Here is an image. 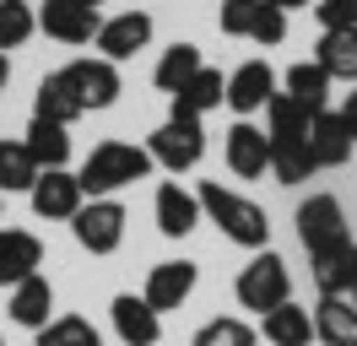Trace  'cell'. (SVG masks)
Wrapping results in <instances>:
<instances>
[{
  "label": "cell",
  "instance_id": "obj_1",
  "mask_svg": "<svg viewBox=\"0 0 357 346\" xmlns=\"http://www.w3.org/2000/svg\"><path fill=\"white\" fill-rule=\"evenodd\" d=\"M195 195H201V216L227 238V243H238V249H249V255H255V249H271V216H266V206H255L249 195L227 190L222 179H206Z\"/></svg>",
  "mask_w": 357,
  "mask_h": 346
},
{
  "label": "cell",
  "instance_id": "obj_2",
  "mask_svg": "<svg viewBox=\"0 0 357 346\" xmlns=\"http://www.w3.org/2000/svg\"><path fill=\"white\" fill-rule=\"evenodd\" d=\"M152 151L135 146V141H98V146L82 157V168H76V179H82V195L87 200H103V195H119L130 190V184H141V179H152Z\"/></svg>",
  "mask_w": 357,
  "mask_h": 346
},
{
  "label": "cell",
  "instance_id": "obj_3",
  "mask_svg": "<svg viewBox=\"0 0 357 346\" xmlns=\"http://www.w3.org/2000/svg\"><path fill=\"white\" fill-rule=\"evenodd\" d=\"M233 298H238V308H249V314H271V308H282V303L292 298L287 260L276 255V249H255L249 265L238 271V281H233Z\"/></svg>",
  "mask_w": 357,
  "mask_h": 346
},
{
  "label": "cell",
  "instance_id": "obj_4",
  "mask_svg": "<svg viewBox=\"0 0 357 346\" xmlns=\"http://www.w3.org/2000/svg\"><path fill=\"white\" fill-rule=\"evenodd\" d=\"M146 151H152V163L162 173L201 168V157H206V125H201V119H184V114H168V119L146 135Z\"/></svg>",
  "mask_w": 357,
  "mask_h": 346
},
{
  "label": "cell",
  "instance_id": "obj_5",
  "mask_svg": "<svg viewBox=\"0 0 357 346\" xmlns=\"http://www.w3.org/2000/svg\"><path fill=\"white\" fill-rule=\"evenodd\" d=\"M217 27L227 38H244V43H260V49H276L287 38V11H276L266 0H222L217 11Z\"/></svg>",
  "mask_w": 357,
  "mask_h": 346
},
{
  "label": "cell",
  "instance_id": "obj_6",
  "mask_svg": "<svg viewBox=\"0 0 357 346\" xmlns=\"http://www.w3.org/2000/svg\"><path fill=\"white\" fill-rule=\"evenodd\" d=\"M125 222H130V211L119 206V195H103V200H87L70 216V233L87 255H114L125 243Z\"/></svg>",
  "mask_w": 357,
  "mask_h": 346
},
{
  "label": "cell",
  "instance_id": "obj_7",
  "mask_svg": "<svg viewBox=\"0 0 357 346\" xmlns=\"http://www.w3.org/2000/svg\"><path fill=\"white\" fill-rule=\"evenodd\" d=\"M60 76L70 82V92H76V103L87 108H114L119 103V92H125V82H119V65L103 60V54H82V60L60 65Z\"/></svg>",
  "mask_w": 357,
  "mask_h": 346
},
{
  "label": "cell",
  "instance_id": "obj_8",
  "mask_svg": "<svg viewBox=\"0 0 357 346\" xmlns=\"http://www.w3.org/2000/svg\"><path fill=\"white\" fill-rule=\"evenodd\" d=\"M27 206H33L38 222H70L87 206V195H82V179L70 168H44L33 179V190H27Z\"/></svg>",
  "mask_w": 357,
  "mask_h": 346
},
{
  "label": "cell",
  "instance_id": "obj_9",
  "mask_svg": "<svg viewBox=\"0 0 357 346\" xmlns=\"http://www.w3.org/2000/svg\"><path fill=\"white\" fill-rule=\"evenodd\" d=\"M292 222H298V243H303L309 255L331 249V243H341V238H352L347 211H341V200H335V195H309V200L298 206Z\"/></svg>",
  "mask_w": 357,
  "mask_h": 346
},
{
  "label": "cell",
  "instance_id": "obj_10",
  "mask_svg": "<svg viewBox=\"0 0 357 346\" xmlns=\"http://www.w3.org/2000/svg\"><path fill=\"white\" fill-rule=\"evenodd\" d=\"M222 163L233 179H266L271 173V135L249 119H233L222 135Z\"/></svg>",
  "mask_w": 357,
  "mask_h": 346
},
{
  "label": "cell",
  "instance_id": "obj_11",
  "mask_svg": "<svg viewBox=\"0 0 357 346\" xmlns=\"http://www.w3.org/2000/svg\"><path fill=\"white\" fill-rule=\"evenodd\" d=\"M282 92V76L271 70L266 60H244L233 76H227V98L222 103L238 114V119H249V114H266V103Z\"/></svg>",
  "mask_w": 357,
  "mask_h": 346
},
{
  "label": "cell",
  "instance_id": "obj_12",
  "mask_svg": "<svg viewBox=\"0 0 357 346\" xmlns=\"http://www.w3.org/2000/svg\"><path fill=\"white\" fill-rule=\"evenodd\" d=\"M152 33H157V22L146 17V11H119V17H103V27H98V54L103 60H114V65H125V60H135L146 43H152Z\"/></svg>",
  "mask_w": 357,
  "mask_h": 346
},
{
  "label": "cell",
  "instance_id": "obj_13",
  "mask_svg": "<svg viewBox=\"0 0 357 346\" xmlns=\"http://www.w3.org/2000/svg\"><path fill=\"white\" fill-rule=\"evenodd\" d=\"M152 216H157V233H162V238H190L206 222V216H201V195L184 190L178 179H162V184H157Z\"/></svg>",
  "mask_w": 357,
  "mask_h": 346
},
{
  "label": "cell",
  "instance_id": "obj_14",
  "mask_svg": "<svg viewBox=\"0 0 357 346\" xmlns=\"http://www.w3.org/2000/svg\"><path fill=\"white\" fill-rule=\"evenodd\" d=\"M98 6H82V0H44V11H38V33H49L54 43H92L98 38Z\"/></svg>",
  "mask_w": 357,
  "mask_h": 346
},
{
  "label": "cell",
  "instance_id": "obj_15",
  "mask_svg": "<svg viewBox=\"0 0 357 346\" xmlns=\"http://www.w3.org/2000/svg\"><path fill=\"white\" fill-rule=\"evenodd\" d=\"M195 281H201V265H195V260H162V265H152V271H146L141 298L152 303L157 314H168V308H184V303H190Z\"/></svg>",
  "mask_w": 357,
  "mask_h": 346
},
{
  "label": "cell",
  "instance_id": "obj_16",
  "mask_svg": "<svg viewBox=\"0 0 357 346\" xmlns=\"http://www.w3.org/2000/svg\"><path fill=\"white\" fill-rule=\"evenodd\" d=\"M109 319H114L119 346H157L162 341V314H157L141 292H119V298L109 303Z\"/></svg>",
  "mask_w": 357,
  "mask_h": 346
},
{
  "label": "cell",
  "instance_id": "obj_17",
  "mask_svg": "<svg viewBox=\"0 0 357 346\" xmlns=\"http://www.w3.org/2000/svg\"><path fill=\"white\" fill-rule=\"evenodd\" d=\"M309 271H314L319 298H352V281H357V238H341V243H331V249L309 255Z\"/></svg>",
  "mask_w": 357,
  "mask_h": 346
},
{
  "label": "cell",
  "instance_id": "obj_18",
  "mask_svg": "<svg viewBox=\"0 0 357 346\" xmlns=\"http://www.w3.org/2000/svg\"><path fill=\"white\" fill-rule=\"evenodd\" d=\"M352 130H347V119L335 114V108H319L309 119V157L314 168H347L352 163Z\"/></svg>",
  "mask_w": 357,
  "mask_h": 346
},
{
  "label": "cell",
  "instance_id": "obj_19",
  "mask_svg": "<svg viewBox=\"0 0 357 346\" xmlns=\"http://www.w3.org/2000/svg\"><path fill=\"white\" fill-rule=\"evenodd\" d=\"M6 319L22 324V330H33V336H38V330L54 319V287H49L44 271L11 287V298H6Z\"/></svg>",
  "mask_w": 357,
  "mask_h": 346
},
{
  "label": "cell",
  "instance_id": "obj_20",
  "mask_svg": "<svg viewBox=\"0 0 357 346\" xmlns=\"http://www.w3.org/2000/svg\"><path fill=\"white\" fill-rule=\"evenodd\" d=\"M38 265H44V238L27 227H0V287L38 276Z\"/></svg>",
  "mask_w": 357,
  "mask_h": 346
},
{
  "label": "cell",
  "instance_id": "obj_21",
  "mask_svg": "<svg viewBox=\"0 0 357 346\" xmlns=\"http://www.w3.org/2000/svg\"><path fill=\"white\" fill-rule=\"evenodd\" d=\"M227 98V76L217 70V65H201L190 82L178 86L174 98H168V114H184V119H206L211 108H222Z\"/></svg>",
  "mask_w": 357,
  "mask_h": 346
},
{
  "label": "cell",
  "instance_id": "obj_22",
  "mask_svg": "<svg viewBox=\"0 0 357 346\" xmlns=\"http://www.w3.org/2000/svg\"><path fill=\"white\" fill-rule=\"evenodd\" d=\"M260 336H266V346H319L314 341V314L292 298L282 303V308L260 314Z\"/></svg>",
  "mask_w": 357,
  "mask_h": 346
},
{
  "label": "cell",
  "instance_id": "obj_23",
  "mask_svg": "<svg viewBox=\"0 0 357 346\" xmlns=\"http://www.w3.org/2000/svg\"><path fill=\"white\" fill-rule=\"evenodd\" d=\"M314 60L319 70L331 76V82H357V27H331V33H319L314 43Z\"/></svg>",
  "mask_w": 357,
  "mask_h": 346
},
{
  "label": "cell",
  "instance_id": "obj_24",
  "mask_svg": "<svg viewBox=\"0 0 357 346\" xmlns=\"http://www.w3.org/2000/svg\"><path fill=\"white\" fill-rule=\"evenodd\" d=\"M22 146L33 151V163H38V168H66V163H70V130L33 114L27 130H22Z\"/></svg>",
  "mask_w": 357,
  "mask_h": 346
},
{
  "label": "cell",
  "instance_id": "obj_25",
  "mask_svg": "<svg viewBox=\"0 0 357 346\" xmlns=\"http://www.w3.org/2000/svg\"><path fill=\"white\" fill-rule=\"evenodd\" d=\"M314 341H319V346H352L357 341V308H352V298H319V303H314Z\"/></svg>",
  "mask_w": 357,
  "mask_h": 346
},
{
  "label": "cell",
  "instance_id": "obj_26",
  "mask_svg": "<svg viewBox=\"0 0 357 346\" xmlns=\"http://www.w3.org/2000/svg\"><path fill=\"white\" fill-rule=\"evenodd\" d=\"M331 76L319 70V60H298L287 65V76H282V92H287L292 103H303L309 114H319V108H331Z\"/></svg>",
  "mask_w": 357,
  "mask_h": 346
},
{
  "label": "cell",
  "instance_id": "obj_27",
  "mask_svg": "<svg viewBox=\"0 0 357 346\" xmlns=\"http://www.w3.org/2000/svg\"><path fill=\"white\" fill-rule=\"evenodd\" d=\"M33 114H38V119H54V125L70 130L82 114H87V108L76 103V92H70V82L60 76V70H49L44 82H38V92H33Z\"/></svg>",
  "mask_w": 357,
  "mask_h": 346
},
{
  "label": "cell",
  "instance_id": "obj_28",
  "mask_svg": "<svg viewBox=\"0 0 357 346\" xmlns=\"http://www.w3.org/2000/svg\"><path fill=\"white\" fill-rule=\"evenodd\" d=\"M201 65H206V60H201V49H195V43H168V49H162V60L152 65V86L174 98L178 86L201 70Z\"/></svg>",
  "mask_w": 357,
  "mask_h": 346
},
{
  "label": "cell",
  "instance_id": "obj_29",
  "mask_svg": "<svg viewBox=\"0 0 357 346\" xmlns=\"http://www.w3.org/2000/svg\"><path fill=\"white\" fill-rule=\"evenodd\" d=\"M38 173L44 168L33 163V151H27L22 141H6V135H0V195H27Z\"/></svg>",
  "mask_w": 357,
  "mask_h": 346
},
{
  "label": "cell",
  "instance_id": "obj_30",
  "mask_svg": "<svg viewBox=\"0 0 357 346\" xmlns=\"http://www.w3.org/2000/svg\"><path fill=\"white\" fill-rule=\"evenodd\" d=\"M314 157H309V135L303 141H271V179L276 184H309L314 179Z\"/></svg>",
  "mask_w": 357,
  "mask_h": 346
},
{
  "label": "cell",
  "instance_id": "obj_31",
  "mask_svg": "<svg viewBox=\"0 0 357 346\" xmlns=\"http://www.w3.org/2000/svg\"><path fill=\"white\" fill-rule=\"evenodd\" d=\"M309 119L314 114L303 103H292L287 92H276L266 103V135L271 141H303V135H309Z\"/></svg>",
  "mask_w": 357,
  "mask_h": 346
},
{
  "label": "cell",
  "instance_id": "obj_32",
  "mask_svg": "<svg viewBox=\"0 0 357 346\" xmlns=\"http://www.w3.org/2000/svg\"><path fill=\"white\" fill-rule=\"evenodd\" d=\"M33 346H103L98 324L82 319V314H54V319L33 336Z\"/></svg>",
  "mask_w": 357,
  "mask_h": 346
},
{
  "label": "cell",
  "instance_id": "obj_33",
  "mask_svg": "<svg viewBox=\"0 0 357 346\" xmlns=\"http://www.w3.org/2000/svg\"><path fill=\"white\" fill-rule=\"evenodd\" d=\"M190 346H260V330L249 319H238V314H217L190 336Z\"/></svg>",
  "mask_w": 357,
  "mask_h": 346
},
{
  "label": "cell",
  "instance_id": "obj_34",
  "mask_svg": "<svg viewBox=\"0 0 357 346\" xmlns=\"http://www.w3.org/2000/svg\"><path fill=\"white\" fill-rule=\"evenodd\" d=\"M33 33H38V11L27 0H0V54L6 49H22Z\"/></svg>",
  "mask_w": 357,
  "mask_h": 346
},
{
  "label": "cell",
  "instance_id": "obj_35",
  "mask_svg": "<svg viewBox=\"0 0 357 346\" xmlns=\"http://www.w3.org/2000/svg\"><path fill=\"white\" fill-rule=\"evenodd\" d=\"M309 11H314V22H319V33H331V27H357V0H314Z\"/></svg>",
  "mask_w": 357,
  "mask_h": 346
},
{
  "label": "cell",
  "instance_id": "obj_36",
  "mask_svg": "<svg viewBox=\"0 0 357 346\" xmlns=\"http://www.w3.org/2000/svg\"><path fill=\"white\" fill-rule=\"evenodd\" d=\"M341 119H347V130H352V141H357V82H352V92L341 98V108H335Z\"/></svg>",
  "mask_w": 357,
  "mask_h": 346
},
{
  "label": "cell",
  "instance_id": "obj_37",
  "mask_svg": "<svg viewBox=\"0 0 357 346\" xmlns=\"http://www.w3.org/2000/svg\"><path fill=\"white\" fill-rule=\"evenodd\" d=\"M266 6H276V11H309V0H266Z\"/></svg>",
  "mask_w": 357,
  "mask_h": 346
},
{
  "label": "cell",
  "instance_id": "obj_38",
  "mask_svg": "<svg viewBox=\"0 0 357 346\" xmlns=\"http://www.w3.org/2000/svg\"><path fill=\"white\" fill-rule=\"evenodd\" d=\"M6 86H11V60L0 54V92H6Z\"/></svg>",
  "mask_w": 357,
  "mask_h": 346
},
{
  "label": "cell",
  "instance_id": "obj_39",
  "mask_svg": "<svg viewBox=\"0 0 357 346\" xmlns=\"http://www.w3.org/2000/svg\"><path fill=\"white\" fill-rule=\"evenodd\" d=\"M352 308H357V281H352Z\"/></svg>",
  "mask_w": 357,
  "mask_h": 346
},
{
  "label": "cell",
  "instance_id": "obj_40",
  "mask_svg": "<svg viewBox=\"0 0 357 346\" xmlns=\"http://www.w3.org/2000/svg\"><path fill=\"white\" fill-rule=\"evenodd\" d=\"M82 6H103V0H82Z\"/></svg>",
  "mask_w": 357,
  "mask_h": 346
},
{
  "label": "cell",
  "instance_id": "obj_41",
  "mask_svg": "<svg viewBox=\"0 0 357 346\" xmlns=\"http://www.w3.org/2000/svg\"><path fill=\"white\" fill-rule=\"evenodd\" d=\"M352 346H357V341H352Z\"/></svg>",
  "mask_w": 357,
  "mask_h": 346
}]
</instances>
